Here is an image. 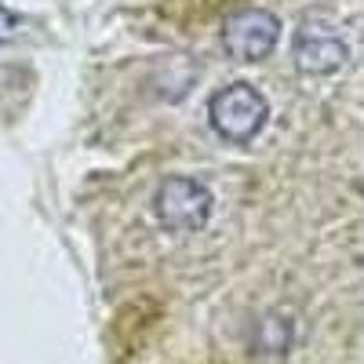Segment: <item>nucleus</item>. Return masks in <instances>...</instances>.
Returning <instances> with one entry per match:
<instances>
[{
    "instance_id": "f03ea898",
    "label": "nucleus",
    "mask_w": 364,
    "mask_h": 364,
    "mask_svg": "<svg viewBox=\"0 0 364 364\" xmlns=\"http://www.w3.org/2000/svg\"><path fill=\"white\" fill-rule=\"evenodd\" d=\"M154 211H157V219H161L164 230H171V233H197L211 219V193H208L204 182L175 175V178L161 182Z\"/></svg>"
},
{
    "instance_id": "20e7f679",
    "label": "nucleus",
    "mask_w": 364,
    "mask_h": 364,
    "mask_svg": "<svg viewBox=\"0 0 364 364\" xmlns=\"http://www.w3.org/2000/svg\"><path fill=\"white\" fill-rule=\"evenodd\" d=\"M350 63V44L343 33L328 22H302L295 33V66L310 77H328L339 73Z\"/></svg>"
},
{
    "instance_id": "f257e3e1",
    "label": "nucleus",
    "mask_w": 364,
    "mask_h": 364,
    "mask_svg": "<svg viewBox=\"0 0 364 364\" xmlns=\"http://www.w3.org/2000/svg\"><path fill=\"white\" fill-rule=\"evenodd\" d=\"M269 117L266 99L252 84H226L208 102V120L226 142H252Z\"/></svg>"
},
{
    "instance_id": "7ed1b4c3",
    "label": "nucleus",
    "mask_w": 364,
    "mask_h": 364,
    "mask_svg": "<svg viewBox=\"0 0 364 364\" xmlns=\"http://www.w3.org/2000/svg\"><path fill=\"white\" fill-rule=\"evenodd\" d=\"M281 41V22L266 8H240L223 22V48L240 63H259Z\"/></svg>"
},
{
    "instance_id": "39448f33",
    "label": "nucleus",
    "mask_w": 364,
    "mask_h": 364,
    "mask_svg": "<svg viewBox=\"0 0 364 364\" xmlns=\"http://www.w3.org/2000/svg\"><path fill=\"white\" fill-rule=\"evenodd\" d=\"M291 321L288 317H281V314H266L262 321H259V336H255V350H259V357H266V360H281L288 350H291Z\"/></svg>"
},
{
    "instance_id": "423d86ee",
    "label": "nucleus",
    "mask_w": 364,
    "mask_h": 364,
    "mask_svg": "<svg viewBox=\"0 0 364 364\" xmlns=\"http://www.w3.org/2000/svg\"><path fill=\"white\" fill-rule=\"evenodd\" d=\"M15 29H18V22H15V15L0 4V41H11L15 37Z\"/></svg>"
}]
</instances>
